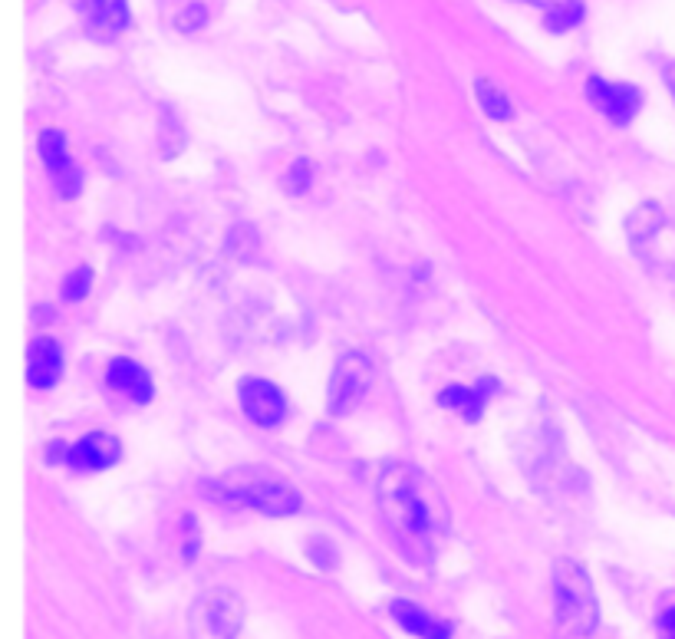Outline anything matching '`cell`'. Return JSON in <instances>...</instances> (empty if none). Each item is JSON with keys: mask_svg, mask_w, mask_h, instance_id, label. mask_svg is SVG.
<instances>
[{"mask_svg": "<svg viewBox=\"0 0 675 639\" xmlns=\"http://www.w3.org/2000/svg\"><path fill=\"white\" fill-rule=\"evenodd\" d=\"M310 175H313V168H310V162H297L294 168L287 172V178H284V185L290 188L294 195H303L310 188Z\"/></svg>", "mask_w": 675, "mask_h": 639, "instance_id": "cell-17", "label": "cell"}, {"mask_svg": "<svg viewBox=\"0 0 675 639\" xmlns=\"http://www.w3.org/2000/svg\"><path fill=\"white\" fill-rule=\"evenodd\" d=\"M89 284H93V271H89V267H76V271H73L70 277H66L63 297H66V300H80V297L89 294Z\"/></svg>", "mask_w": 675, "mask_h": 639, "instance_id": "cell-16", "label": "cell"}, {"mask_svg": "<svg viewBox=\"0 0 675 639\" xmlns=\"http://www.w3.org/2000/svg\"><path fill=\"white\" fill-rule=\"evenodd\" d=\"M122 445L112 432H89L80 442L70 445L66 452V462L76 472H103V468H112L119 462Z\"/></svg>", "mask_w": 675, "mask_h": 639, "instance_id": "cell-8", "label": "cell"}, {"mask_svg": "<svg viewBox=\"0 0 675 639\" xmlns=\"http://www.w3.org/2000/svg\"><path fill=\"white\" fill-rule=\"evenodd\" d=\"M80 17L83 27L93 33L96 40H116L119 33L129 27V0H80Z\"/></svg>", "mask_w": 675, "mask_h": 639, "instance_id": "cell-9", "label": "cell"}, {"mask_svg": "<svg viewBox=\"0 0 675 639\" xmlns=\"http://www.w3.org/2000/svg\"><path fill=\"white\" fill-rule=\"evenodd\" d=\"M106 379H109L112 389L122 392L126 399H132L135 406H145V402H152V379H149V373H145L139 363H132V360L109 363Z\"/></svg>", "mask_w": 675, "mask_h": 639, "instance_id": "cell-13", "label": "cell"}, {"mask_svg": "<svg viewBox=\"0 0 675 639\" xmlns=\"http://www.w3.org/2000/svg\"><path fill=\"white\" fill-rule=\"evenodd\" d=\"M366 389H369V360L356 350L346 353L340 366H336L333 383H330V412L333 416L350 412L356 402L363 399Z\"/></svg>", "mask_w": 675, "mask_h": 639, "instance_id": "cell-6", "label": "cell"}, {"mask_svg": "<svg viewBox=\"0 0 675 639\" xmlns=\"http://www.w3.org/2000/svg\"><path fill=\"white\" fill-rule=\"evenodd\" d=\"M498 389V383H494L491 376H481L478 386H448L442 389V396H438V402H442L445 409L458 412L461 419L468 422H478L481 419V409H485V399L491 396V392Z\"/></svg>", "mask_w": 675, "mask_h": 639, "instance_id": "cell-12", "label": "cell"}, {"mask_svg": "<svg viewBox=\"0 0 675 639\" xmlns=\"http://www.w3.org/2000/svg\"><path fill=\"white\" fill-rule=\"evenodd\" d=\"M666 86H669V93H672V99H675V63L666 66Z\"/></svg>", "mask_w": 675, "mask_h": 639, "instance_id": "cell-20", "label": "cell"}, {"mask_svg": "<svg viewBox=\"0 0 675 639\" xmlns=\"http://www.w3.org/2000/svg\"><path fill=\"white\" fill-rule=\"evenodd\" d=\"M475 89H478V103H481V109H485V116H491L494 122H504V119L514 116L511 99L504 96L498 86H491L488 80H478Z\"/></svg>", "mask_w": 675, "mask_h": 639, "instance_id": "cell-15", "label": "cell"}, {"mask_svg": "<svg viewBox=\"0 0 675 639\" xmlns=\"http://www.w3.org/2000/svg\"><path fill=\"white\" fill-rule=\"evenodd\" d=\"M376 508L389 544L412 567L435 564L438 514L425 475L409 462H389L376 485Z\"/></svg>", "mask_w": 675, "mask_h": 639, "instance_id": "cell-1", "label": "cell"}, {"mask_svg": "<svg viewBox=\"0 0 675 639\" xmlns=\"http://www.w3.org/2000/svg\"><path fill=\"white\" fill-rule=\"evenodd\" d=\"M63 376V350L53 336H37L27 350V383L33 389H53Z\"/></svg>", "mask_w": 675, "mask_h": 639, "instance_id": "cell-11", "label": "cell"}, {"mask_svg": "<svg viewBox=\"0 0 675 639\" xmlns=\"http://www.w3.org/2000/svg\"><path fill=\"white\" fill-rule=\"evenodd\" d=\"M659 633H662V639H675V607L659 613Z\"/></svg>", "mask_w": 675, "mask_h": 639, "instance_id": "cell-18", "label": "cell"}, {"mask_svg": "<svg viewBox=\"0 0 675 639\" xmlns=\"http://www.w3.org/2000/svg\"><path fill=\"white\" fill-rule=\"evenodd\" d=\"M590 99L616 122V126H626V122H633V116L639 112V103H643V96H639L636 86L606 83V80H596V76L590 80Z\"/></svg>", "mask_w": 675, "mask_h": 639, "instance_id": "cell-10", "label": "cell"}, {"mask_svg": "<svg viewBox=\"0 0 675 639\" xmlns=\"http://www.w3.org/2000/svg\"><path fill=\"white\" fill-rule=\"evenodd\" d=\"M550 603H554V620L560 633L583 639L600 623V603L590 580V570L573 557H560L550 577Z\"/></svg>", "mask_w": 675, "mask_h": 639, "instance_id": "cell-3", "label": "cell"}, {"mask_svg": "<svg viewBox=\"0 0 675 639\" xmlns=\"http://www.w3.org/2000/svg\"><path fill=\"white\" fill-rule=\"evenodd\" d=\"M238 396H241V406L247 412V419H251L254 425H261V429H277L290 412L284 392L261 376H247L238 389Z\"/></svg>", "mask_w": 675, "mask_h": 639, "instance_id": "cell-5", "label": "cell"}, {"mask_svg": "<svg viewBox=\"0 0 675 639\" xmlns=\"http://www.w3.org/2000/svg\"><path fill=\"white\" fill-rule=\"evenodd\" d=\"M208 498L261 511V514H270V518H287V514L300 511L297 491L274 472H264V468H238V472H228L215 481H208Z\"/></svg>", "mask_w": 675, "mask_h": 639, "instance_id": "cell-2", "label": "cell"}, {"mask_svg": "<svg viewBox=\"0 0 675 639\" xmlns=\"http://www.w3.org/2000/svg\"><path fill=\"white\" fill-rule=\"evenodd\" d=\"M392 620L419 639H452V626L438 623L435 616H429L422 607H415V603H409V600L392 603Z\"/></svg>", "mask_w": 675, "mask_h": 639, "instance_id": "cell-14", "label": "cell"}, {"mask_svg": "<svg viewBox=\"0 0 675 639\" xmlns=\"http://www.w3.org/2000/svg\"><path fill=\"white\" fill-rule=\"evenodd\" d=\"M524 4H534V7H544L547 17L557 14V10H564L567 4H573V0H524Z\"/></svg>", "mask_w": 675, "mask_h": 639, "instance_id": "cell-19", "label": "cell"}, {"mask_svg": "<svg viewBox=\"0 0 675 639\" xmlns=\"http://www.w3.org/2000/svg\"><path fill=\"white\" fill-rule=\"evenodd\" d=\"M241 623H244V603L228 587L201 593L188 616L191 639H238Z\"/></svg>", "mask_w": 675, "mask_h": 639, "instance_id": "cell-4", "label": "cell"}, {"mask_svg": "<svg viewBox=\"0 0 675 639\" xmlns=\"http://www.w3.org/2000/svg\"><path fill=\"white\" fill-rule=\"evenodd\" d=\"M40 155H43V165H47V172L53 178V185L60 188L63 198H76L83 188V175L76 162L70 159V152H66V139L60 129H47L40 136Z\"/></svg>", "mask_w": 675, "mask_h": 639, "instance_id": "cell-7", "label": "cell"}]
</instances>
